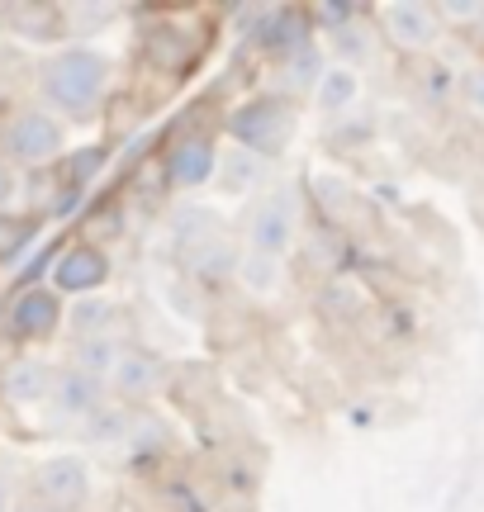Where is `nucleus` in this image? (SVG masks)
<instances>
[{
	"label": "nucleus",
	"instance_id": "nucleus-1",
	"mask_svg": "<svg viewBox=\"0 0 484 512\" xmlns=\"http://www.w3.org/2000/svg\"><path fill=\"white\" fill-rule=\"evenodd\" d=\"M110 86V57L95 48H62L38 67V91L53 110L86 119Z\"/></svg>",
	"mask_w": 484,
	"mask_h": 512
},
{
	"label": "nucleus",
	"instance_id": "nucleus-2",
	"mask_svg": "<svg viewBox=\"0 0 484 512\" xmlns=\"http://www.w3.org/2000/svg\"><path fill=\"white\" fill-rule=\"evenodd\" d=\"M67 147V128L48 110H15L0 124V157L10 166H43L62 157Z\"/></svg>",
	"mask_w": 484,
	"mask_h": 512
},
{
	"label": "nucleus",
	"instance_id": "nucleus-3",
	"mask_svg": "<svg viewBox=\"0 0 484 512\" xmlns=\"http://www.w3.org/2000/svg\"><path fill=\"white\" fill-rule=\"evenodd\" d=\"M228 133H233L238 147H247V152H257V157H276V152H285L290 133H295V110H290V100L261 95V100H247V105L233 110Z\"/></svg>",
	"mask_w": 484,
	"mask_h": 512
},
{
	"label": "nucleus",
	"instance_id": "nucleus-4",
	"mask_svg": "<svg viewBox=\"0 0 484 512\" xmlns=\"http://www.w3.org/2000/svg\"><path fill=\"white\" fill-rule=\"evenodd\" d=\"M295 238V195L290 190H266L252 214H247V252L261 256H285Z\"/></svg>",
	"mask_w": 484,
	"mask_h": 512
},
{
	"label": "nucleus",
	"instance_id": "nucleus-5",
	"mask_svg": "<svg viewBox=\"0 0 484 512\" xmlns=\"http://www.w3.org/2000/svg\"><path fill=\"white\" fill-rule=\"evenodd\" d=\"M34 494L48 512H76L91 498V470L76 456H53L34 470Z\"/></svg>",
	"mask_w": 484,
	"mask_h": 512
},
{
	"label": "nucleus",
	"instance_id": "nucleus-6",
	"mask_svg": "<svg viewBox=\"0 0 484 512\" xmlns=\"http://www.w3.org/2000/svg\"><path fill=\"white\" fill-rule=\"evenodd\" d=\"M380 19V29L390 38L394 48H404V53H428L432 43L442 38V19L432 5H418V0H390V5H380L375 10Z\"/></svg>",
	"mask_w": 484,
	"mask_h": 512
},
{
	"label": "nucleus",
	"instance_id": "nucleus-7",
	"mask_svg": "<svg viewBox=\"0 0 484 512\" xmlns=\"http://www.w3.org/2000/svg\"><path fill=\"white\" fill-rule=\"evenodd\" d=\"M62 328V294L53 285H29V290L15 294L10 304V332L24 337V342H43Z\"/></svg>",
	"mask_w": 484,
	"mask_h": 512
},
{
	"label": "nucleus",
	"instance_id": "nucleus-8",
	"mask_svg": "<svg viewBox=\"0 0 484 512\" xmlns=\"http://www.w3.org/2000/svg\"><path fill=\"white\" fill-rule=\"evenodd\" d=\"M110 280V256L91 247V242H76L67 252L53 261V290L57 294H76V299H86L95 294L100 285Z\"/></svg>",
	"mask_w": 484,
	"mask_h": 512
},
{
	"label": "nucleus",
	"instance_id": "nucleus-9",
	"mask_svg": "<svg viewBox=\"0 0 484 512\" xmlns=\"http://www.w3.org/2000/svg\"><path fill=\"white\" fill-rule=\"evenodd\" d=\"M214 171H219V147L214 138L205 133H186V138H176L167 152V176L176 190H200V185L214 181Z\"/></svg>",
	"mask_w": 484,
	"mask_h": 512
},
{
	"label": "nucleus",
	"instance_id": "nucleus-10",
	"mask_svg": "<svg viewBox=\"0 0 484 512\" xmlns=\"http://www.w3.org/2000/svg\"><path fill=\"white\" fill-rule=\"evenodd\" d=\"M110 384L124 399H152L167 384V366L157 356H148V351H124L110 370Z\"/></svg>",
	"mask_w": 484,
	"mask_h": 512
},
{
	"label": "nucleus",
	"instance_id": "nucleus-11",
	"mask_svg": "<svg viewBox=\"0 0 484 512\" xmlns=\"http://www.w3.org/2000/svg\"><path fill=\"white\" fill-rule=\"evenodd\" d=\"M53 389H57V370L43 366V361H19L5 375V394L15 403H43L53 399Z\"/></svg>",
	"mask_w": 484,
	"mask_h": 512
},
{
	"label": "nucleus",
	"instance_id": "nucleus-12",
	"mask_svg": "<svg viewBox=\"0 0 484 512\" xmlns=\"http://www.w3.org/2000/svg\"><path fill=\"white\" fill-rule=\"evenodd\" d=\"M57 408L67 413V418H81V413H95V403H100V380L86 375V370H57V389H53Z\"/></svg>",
	"mask_w": 484,
	"mask_h": 512
},
{
	"label": "nucleus",
	"instance_id": "nucleus-13",
	"mask_svg": "<svg viewBox=\"0 0 484 512\" xmlns=\"http://www.w3.org/2000/svg\"><path fill=\"white\" fill-rule=\"evenodd\" d=\"M261 176H266V157L247 152V147H228V152H219V185H224L228 195H242V190L261 185Z\"/></svg>",
	"mask_w": 484,
	"mask_h": 512
},
{
	"label": "nucleus",
	"instance_id": "nucleus-14",
	"mask_svg": "<svg viewBox=\"0 0 484 512\" xmlns=\"http://www.w3.org/2000/svg\"><path fill=\"white\" fill-rule=\"evenodd\" d=\"M356 95H361V76L352 72V67H323V76H318L314 86V105L318 110H347V105H356Z\"/></svg>",
	"mask_w": 484,
	"mask_h": 512
},
{
	"label": "nucleus",
	"instance_id": "nucleus-15",
	"mask_svg": "<svg viewBox=\"0 0 484 512\" xmlns=\"http://www.w3.org/2000/svg\"><path fill=\"white\" fill-rule=\"evenodd\" d=\"M238 280L252 294H276V285H280V261H276V256H261V252H242L238 256Z\"/></svg>",
	"mask_w": 484,
	"mask_h": 512
},
{
	"label": "nucleus",
	"instance_id": "nucleus-16",
	"mask_svg": "<svg viewBox=\"0 0 484 512\" xmlns=\"http://www.w3.org/2000/svg\"><path fill=\"white\" fill-rule=\"evenodd\" d=\"M105 323H110V304H105V299H95V294H86V299L76 304V313H72L76 337H81V342H86V337H105Z\"/></svg>",
	"mask_w": 484,
	"mask_h": 512
},
{
	"label": "nucleus",
	"instance_id": "nucleus-17",
	"mask_svg": "<svg viewBox=\"0 0 484 512\" xmlns=\"http://www.w3.org/2000/svg\"><path fill=\"white\" fill-rule=\"evenodd\" d=\"M461 100H466L475 114H484V67H466V76H461Z\"/></svg>",
	"mask_w": 484,
	"mask_h": 512
},
{
	"label": "nucleus",
	"instance_id": "nucleus-18",
	"mask_svg": "<svg viewBox=\"0 0 484 512\" xmlns=\"http://www.w3.org/2000/svg\"><path fill=\"white\" fill-rule=\"evenodd\" d=\"M15 195H19V176H15V166L0 157V209H5V204H15Z\"/></svg>",
	"mask_w": 484,
	"mask_h": 512
},
{
	"label": "nucleus",
	"instance_id": "nucleus-19",
	"mask_svg": "<svg viewBox=\"0 0 484 512\" xmlns=\"http://www.w3.org/2000/svg\"><path fill=\"white\" fill-rule=\"evenodd\" d=\"M10 512H48L43 503H19V508H10Z\"/></svg>",
	"mask_w": 484,
	"mask_h": 512
},
{
	"label": "nucleus",
	"instance_id": "nucleus-20",
	"mask_svg": "<svg viewBox=\"0 0 484 512\" xmlns=\"http://www.w3.org/2000/svg\"><path fill=\"white\" fill-rule=\"evenodd\" d=\"M0 512H10V489L0 484Z\"/></svg>",
	"mask_w": 484,
	"mask_h": 512
},
{
	"label": "nucleus",
	"instance_id": "nucleus-21",
	"mask_svg": "<svg viewBox=\"0 0 484 512\" xmlns=\"http://www.w3.org/2000/svg\"><path fill=\"white\" fill-rule=\"evenodd\" d=\"M475 24H480V29H484V5H475Z\"/></svg>",
	"mask_w": 484,
	"mask_h": 512
}]
</instances>
